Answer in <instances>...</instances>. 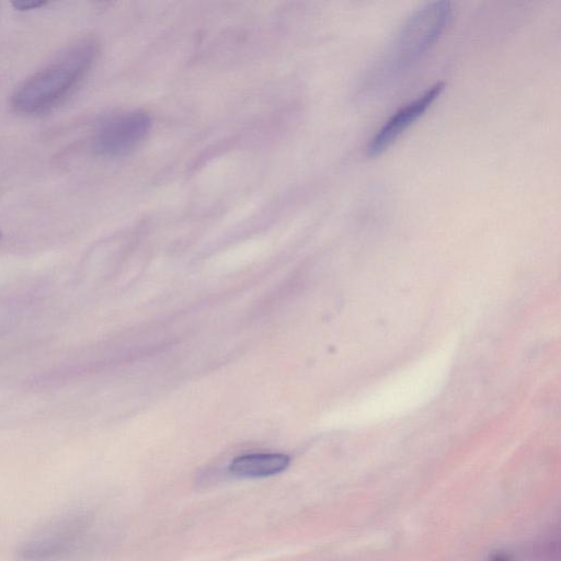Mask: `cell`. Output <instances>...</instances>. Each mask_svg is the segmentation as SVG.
<instances>
[{"instance_id": "obj_1", "label": "cell", "mask_w": 561, "mask_h": 561, "mask_svg": "<svg viewBox=\"0 0 561 561\" xmlns=\"http://www.w3.org/2000/svg\"><path fill=\"white\" fill-rule=\"evenodd\" d=\"M96 53V45L90 39L66 48L16 89L12 96L15 111L39 114L59 104L87 76Z\"/></svg>"}, {"instance_id": "obj_2", "label": "cell", "mask_w": 561, "mask_h": 561, "mask_svg": "<svg viewBox=\"0 0 561 561\" xmlns=\"http://www.w3.org/2000/svg\"><path fill=\"white\" fill-rule=\"evenodd\" d=\"M450 14L449 1L428 2L411 14L389 49L387 70L399 72L417 62L442 35Z\"/></svg>"}, {"instance_id": "obj_8", "label": "cell", "mask_w": 561, "mask_h": 561, "mask_svg": "<svg viewBox=\"0 0 561 561\" xmlns=\"http://www.w3.org/2000/svg\"><path fill=\"white\" fill-rule=\"evenodd\" d=\"M489 561H514L511 556L506 553H496L491 557Z\"/></svg>"}, {"instance_id": "obj_6", "label": "cell", "mask_w": 561, "mask_h": 561, "mask_svg": "<svg viewBox=\"0 0 561 561\" xmlns=\"http://www.w3.org/2000/svg\"><path fill=\"white\" fill-rule=\"evenodd\" d=\"M289 462L290 458L285 454H245L231 461L229 472L240 478H265L284 471Z\"/></svg>"}, {"instance_id": "obj_7", "label": "cell", "mask_w": 561, "mask_h": 561, "mask_svg": "<svg viewBox=\"0 0 561 561\" xmlns=\"http://www.w3.org/2000/svg\"><path fill=\"white\" fill-rule=\"evenodd\" d=\"M45 4H46L45 1H39V0H22V1L13 2V7L19 11L38 9Z\"/></svg>"}, {"instance_id": "obj_3", "label": "cell", "mask_w": 561, "mask_h": 561, "mask_svg": "<svg viewBox=\"0 0 561 561\" xmlns=\"http://www.w3.org/2000/svg\"><path fill=\"white\" fill-rule=\"evenodd\" d=\"M91 524L87 513H67L23 541L16 549V558L20 561H66L83 547Z\"/></svg>"}, {"instance_id": "obj_9", "label": "cell", "mask_w": 561, "mask_h": 561, "mask_svg": "<svg viewBox=\"0 0 561 561\" xmlns=\"http://www.w3.org/2000/svg\"><path fill=\"white\" fill-rule=\"evenodd\" d=\"M0 237H1V233H0Z\"/></svg>"}, {"instance_id": "obj_4", "label": "cell", "mask_w": 561, "mask_h": 561, "mask_svg": "<svg viewBox=\"0 0 561 561\" xmlns=\"http://www.w3.org/2000/svg\"><path fill=\"white\" fill-rule=\"evenodd\" d=\"M152 126L149 114L133 110L104 121L92 139L93 150L103 157H121L135 150Z\"/></svg>"}, {"instance_id": "obj_5", "label": "cell", "mask_w": 561, "mask_h": 561, "mask_svg": "<svg viewBox=\"0 0 561 561\" xmlns=\"http://www.w3.org/2000/svg\"><path fill=\"white\" fill-rule=\"evenodd\" d=\"M444 87L443 82L435 83L393 113L371 137L366 148L367 154L376 157L386 151L426 112L440 95Z\"/></svg>"}]
</instances>
